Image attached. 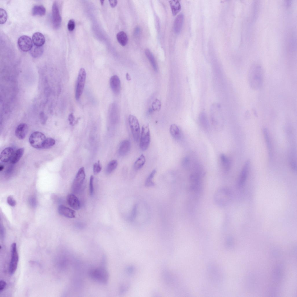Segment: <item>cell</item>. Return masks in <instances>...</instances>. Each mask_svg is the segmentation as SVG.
Wrapping results in <instances>:
<instances>
[{
  "label": "cell",
  "mask_w": 297,
  "mask_h": 297,
  "mask_svg": "<svg viewBox=\"0 0 297 297\" xmlns=\"http://www.w3.org/2000/svg\"><path fill=\"white\" fill-rule=\"evenodd\" d=\"M263 77V70L260 66H254L251 67L248 76L249 82L251 88L255 90L259 89L262 85Z\"/></svg>",
  "instance_id": "6da1fadb"
},
{
  "label": "cell",
  "mask_w": 297,
  "mask_h": 297,
  "mask_svg": "<svg viewBox=\"0 0 297 297\" xmlns=\"http://www.w3.org/2000/svg\"><path fill=\"white\" fill-rule=\"evenodd\" d=\"M89 276L93 280L104 284L107 283L109 278L108 272L104 267L92 270L89 272Z\"/></svg>",
  "instance_id": "7a4b0ae2"
},
{
  "label": "cell",
  "mask_w": 297,
  "mask_h": 297,
  "mask_svg": "<svg viewBox=\"0 0 297 297\" xmlns=\"http://www.w3.org/2000/svg\"><path fill=\"white\" fill-rule=\"evenodd\" d=\"M230 198L229 190L225 187L222 188L215 192L214 199L216 203L221 207H224L229 203Z\"/></svg>",
  "instance_id": "3957f363"
},
{
  "label": "cell",
  "mask_w": 297,
  "mask_h": 297,
  "mask_svg": "<svg viewBox=\"0 0 297 297\" xmlns=\"http://www.w3.org/2000/svg\"><path fill=\"white\" fill-rule=\"evenodd\" d=\"M86 77V73L85 69L83 68L79 70L75 88V97L76 99H79L82 95L84 89Z\"/></svg>",
  "instance_id": "277c9868"
},
{
  "label": "cell",
  "mask_w": 297,
  "mask_h": 297,
  "mask_svg": "<svg viewBox=\"0 0 297 297\" xmlns=\"http://www.w3.org/2000/svg\"><path fill=\"white\" fill-rule=\"evenodd\" d=\"M151 141V135L148 126L145 124L142 127L140 139V146L141 150H146L148 148Z\"/></svg>",
  "instance_id": "5b68a950"
},
{
  "label": "cell",
  "mask_w": 297,
  "mask_h": 297,
  "mask_svg": "<svg viewBox=\"0 0 297 297\" xmlns=\"http://www.w3.org/2000/svg\"><path fill=\"white\" fill-rule=\"evenodd\" d=\"M46 139L45 135L39 131L32 133L29 138L30 144L34 148H42L44 142Z\"/></svg>",
  "instance_id": "8992f818"
},
{
  "label": "cell",
  "mask_w": 297,
  "mask_h": 297,
  "mask_svg": "<svg viewBox=\"0 0 297 297\" xmlns=\"http://www.w3.org/2000/svg\"><path fill=\"white\" fill-rule=\"evenodd\" d=\"M129 124L134 140L137 142L140 137V128L139 121L137 117L133 115L129 116Z\"/></svg>",
  "instance_id": "52a82bcc"
},
{
  "label": "cell",
  "mask_w": 297,
  "mask_h": 297,
  "mask_svg": "<svg viewBox=\"0 0 297 297\" xmlns=\"http://www.w3.org/2000/svg\"><path fill=\"white\" fill-rule=\"evenodd\" d=\"M11 259L9 266V271L12 274L15 272L18 266L19 255L15 243H13L11 246Z\"/></svg>",
  "instance_id": "ba28073f"
},
{
  "label": "cell",
  "mask_w": 297,
  "mask_h": 297,
  "mask_svg": "<svg viewBox=\"0 0 297 297\" xmlns=\"http://www.w3.org/2000/svg\"><path fill=\"white\" fill-rule=\"evenodd\" d=\"M86 175L84 167H81L78 170L73 181L72 189L74 193H77L79 191L85 179Z\"/></svg>",
  "instance_id": "9c48e42d"
},
{
  "label": "cell",
  "mask_w": 297,
  "mask_h": 297,
  "mask_svg": "<svg viewBox=\"0 0 297 297\" xmlns=\"http://www.w3.org/2000/svg\"><path fill=\"white\" fill-rule=\"evenodd\" d=\"M52 22L53 27L57 29L59 28L61 24V18L59 10L57 3L54 2L52 6Z\"/></svg>",
  "instance_id": "30bf717a"
},
{
  "label": "cell",
  "mask_w": 297,
  "mask_h": 297,
  "mask_svg": "<svg viewBox=\"0 0 297 297\" xmlns=\"http://www.w3.org/2000/svg\"><path fill=\"white\" fill-rule=\"evenodd\" d=\"M17 44L19 49L23 52H27L31 49L33 45L31 39L26 35L20 37L18 40Z\"/></svg>",
  "instance_id": "8fae6325"
},
{
  "label": "cell",
  "mask_w": 297,
  "mask_h": 297,
  "mask_svg": "<svg viewBox=\"0 0 297 297\" xmlns=\"http://www.w3.org/2000/svg\"><path fill=\"white\" fill-rule=\"evenodd\" d=\"M110 84L113 93L115 95H119L120 91L121 84L120 79L117 75H114L111 77Z\"/></svg>",
  "instance_id": "7c38bea8"
},
{
  "label": "cell",
  "mask_w": 297,
  "mask_h": 297,
  "mask_svg": "<svg viewBox=\"0 0 297 297\" xmlns=\"http://www.w3.org/2000/svg\"><path fill=\"white\" fill-rule=\"evenodd\" d=\"M250 161L248 160L246 161L241 172L238 185L242 186L245 183L247 177L250 166Z\"/></svg>",
  "instance_id": "4fadbf2b"
},
{
  "label": "cell",
  "mask_w": 297,
  "mask_h": 297,
  "mask_svg": "<svg viewBox=\"0 0 297 297\" xmlns=\"http://www.w3.org/2000/svg\"><path fill=\"white\" fill-rule=\"evenodd\" d=\"M131 147L130 141L128 139L123 140L120 143L118 150V153L121 156L125 155L129 152Z\"/></svg>",
  "instance_id": "5bb4252c"
},
{
  "label": "cell",
  "mask_w": 297,
  "mask_h": 297,
  "mask_svg": "<svg viewBox=\"0 0 297 297\" xmlns=\"http://www.w3.org/2000/svg\"><path fill=\"white\" fill-rule=\"evenodd\" d=\"M67 201L69 206L75 210H78L80 209V202L77 197L73 194H68L67 197Z\"/></svg>",
  "instance_id": "9a60e30c"
},
{
  "label": "cell",
  "mask_w": 297,
  "mask_h": 297,
  "mask_svg": "<svg viewBox=\"0 0 297 297\" xmlns=\"http://www.w3.org/2000/svg\"><path fill=\"white\" fill-rule=\"evenodd\" d=\"M58 210L59 214L66 217L70 218L75 217V211L63 205H59Z\"/></svg>",
  "instance_id": "2e32d148"
},
{
  "label": "cell",
  "mask_w": 297,
  "mask_h": 297,
  "mask_svg": "<svg viewBox=\"0 0 297 297\" xmlns=\"http://www.w3.org/2000/svg\"><path fill=\"white\" fill-rule=\"evenodd\" d=\"M28 131V127L25 123L20 124L17 127L15 131V134L20 139H23L26 137Z\"/></svg>",
  "instance_id": "e0dca14e"
},
{
  "label": "cell",
  "mask_w": 297,
  "mask_h": 297,
  "mask_svg": "<svg viewBox=\"0 0 297 297\" xmlns=\"http://www.w3.org/2000/svg\"><path fill=\"white\" fill-rule=\"evenodd\" d=\"M14 154L13 149L8 147L5 148L1 152L0 159L1 161L6 162L11 160Z\"/></svg>",
  "instance_id": "ac0fdd59"
},
{
  "label": "cell",
  "mask_w": 297,
  "mask_h": 297,
  "mask_svg": "<svg viewBox=\"0 0 297 297\" xmlns=\"http://www.w3.org/2000/svg\"><path fill=\"white\" fill-rule=\"evenodd\" d=\"M184 19V16L183 14L180 13L176 17L174 22L173 29L176 34L179 33L182 28Z\"/></svg>",
  "instance_id": "d6986e66"
},
{
  "label": "cell",
  "mask_w": 297,
  "mask_h": 297,
  "mask_svg": "<svg viewBox=\"0 0 297 297\" xmlns=\"http://www.w3.org/2000/svg\"><path fill=\"white\" fill-rule=\"evenodd\" d=\"M32 41L34 45L38 46H42L45 43V39L42 34L37 32L33 35Z\"/></svg>",
  "instance_id": "ffe728a7"
},
{
  "label": "cell",
  "mask_w": 297,
  "mask_h": 297,
  "mask_svg": "<svg viewBox=\"0 0 297 297\" xmlns=\"http://www.w3.org/2000/svg\"><path fill=\"white\" fill-rule=\"evenodd\" d=\"M263 132L266 144L267 146L269 157L270 159H271L272 156V150L269 131L267 128H264L263 130Z\"/></svg>",
  "instance_id": "44dd1931"
},
{
  "label": "cell",
  "mask_w": 297,
  "mask_h": 297,
  "mask_svg": "<svg viewBox=\"0 0 297 297\" xmlns=\"http://www.w3.org/2000/svg\"><path fill=\"white\" fill-rule=\"evenodd\" d=\"M170 132L172 137L176 140H179L181 137V133L178 126L175 124H172L170 127Z\"/></svg>",
  "instance_id": "7402d4cb"
},
{
  "label": "cell",
  "mask_w": 297,
  "mask_h": 297,
  "mask_svg": "<svg viewBox=\"0 0 297 297\" xmlns=\"http://www.w3.org/2000/svg\"><path fill=\"white\" fill-rule=\"evenodd\" d=\"M46 10L42 5H37L34 6L32 8V13L33 15L43 16L45 15Z\"/></svg>",
  "instance_id": "603a6c76"
},
{
  "label": "cell",
  "mask_w": 297,
  "mask_h": 297,
  "mask_svg": "<svg viewBox=\"0 0 297 297\" xmlns=\"http://www.w3.org/2000/svg\"><path fill=\"white\" fill-rule=\"evenodd\" d=\"M43 52L44 48L42 46H38L35 45H33L30 50V55L34 58H38L41 56Z\"/></svg>",
  "instance_id": "cb8c5ba5"
},
{
  "label": "cell",
  "mask_w": 297,
  "mask_h": 297,
  "mask_svg": "<svg viewBox=\"0 0 297 297\" xmlns=\"http://www.w3.org/2000/svg\"><path fill=\"white\" fill-rule=\"evenodd\" d=\"M169 2L172 14L174 16H175L180 12L181 9V6L180 1L170 0Z\"/></svg>",
  "instance_id": "d4e9b609"
},
{
  "label": "cell",
  "mask_w": 297,
  "mask_h": 297,
  "mask_svg": "<svg viewBox=\"0 0 297 297\" xmlns=\"http://www.w3.org/2000/svg\"><path fill=\"white\" fill-rule=\"evenodd\" d=\"M220 160L223 169L225 171H228L230 169L231 164L229 158L225 154L222 153L220 155Z\"/></svg>",
  "instance_id": "484cf974"
},
{
  "label": "cell",
  "mask_w": 297,
  "mask_h": 297,
  "mask_svg": "<svg viewBox=\"0 0 297 297\" xmlns=\"http://www.w3.org/2000/svg\"><path fill=\"white\" fill-rule=\"evenodd\" d=\"M145 54L154 70L155 71H157V64L152 53L149 49H146L145 50Z\"/></svg>",
  "instance_id": "4316f807"
},
{
  "label": "cell",
  "mask_w": 297,
  "mask_h": 297,
  "mask_svg": "<svg viewBox=\"0 0 297 297\" xmlns=\"http://www.w3.org/2000/svg\"><path fill=\"white\" fill-rule=\"evenodd\" d=\"M116 37L118 42L121 45L124 46L127 44L128 38L125 32L123 31L119 32L117 34Z\"/></svg>",
  "instance_id": "83f0119b"
},
{
  "label": "cell",
  "mask_w": 297,
  "mask_h": 297,
  "mask_svg": "<svg viewBox=\"0 0 297 297\" xmlns=\"http://www.w3.org/2000/svg\"><path fill=\"white\" fill-rule=\"evenodd\" d=\"M24 152V149L21 148L18 149L14 153L11 160V162L15 164L22 157Z\"/></svg>",
  "instance_id": "f1b7e54d"
},
{
  "label": "cell",
  "mask_w": 297,
  "mask_h": 297,
  "mask_svg": "<svg viewBox=\"0 0 297 297\" xmlns=\"http://www.w3.org/2000/svg\"><path fill=\"white\" fill-rule=\"evenodd\" d=\"M146 158L145 156L142 154L138 158L134 164V168L136 170L141 169L144 165L146 162Z\"/></svg>",
  "instance_id": "f546056e"
},
{
  "label": "cell",
  "mask_w": 297,
  "mask_h": 297,
  "mask_svg": "<svg viewBox=\"0 0 297 297\" xmlns=\"http://www.w3.org/2000/svg\"><path fill=\"white\" fill-rule=\"evenodd\" d=\"M199 120L201 126L204 128L207 129L208 127V122L207 116L205 113H200Z\"/></svg>",
  "instance_id": "4dcf8cb0"
},
{
  "label": "cell",
  "mask_w": 297,
  "mask_h": 297,
  "mask_svg": "<svg viewBox=\"0 0 297 297\" xmlns=\"http://www.w3.org/2000/svg\"><path fill=\"white\" fill-rule=\"evenodd\" d=\"M156 170L154 169L150 174L146 180L145 185L147 187H152L155 185V183L153 181V179L156 173Z\"/></svg>",
  "instance_id": "1f68e13d"
},
{
  "label": "cell",
  "mask_w": 297,
  "mask_h": 297,
  "mask_svg": "<svg viewBox=\"0 0 297 297\" xmlns=\"http://www.w3.org/2000/svg\"><path fill=\"white\" fill-rule=\"evenodd\" d=\"M118 162L116 160H111L108 164L106 168V172L109 174L113 172L117 168Z\"/></svg>",
  "instance_id": "d6a6232c"
},
{
  "label": "cell",
  "mask_w": 297,
  "mask_h": 297,
  "mask_svg": "<svg viewBox=\"0 0 297 297\" xmlns=\"http://www.w3.org/2000/svg\"><path fill=\"white\" fill-rule=\"evenodd\" d=\"M55 140L52 138H48L46 139L43 144L42 148H48L55 145Z\"/></svg>",
  "instance_id": "836d02e7"
},
{
  "label": "cell",
  "mask_w": 297,
  "mask_h": 297,
  "mask_svg": "<svg viewBox=\"0 0 297 297\" xmlns=\"http://www.w3.org/2000/svg\"><path fill=\"white\" fill-rule=\"evenodd\" d=\"M0 24L5 23L7 19V14L6 10L3 8L0 9Z\"/></svg>",
  "instance_id": "e575fe53"
},
{
  "label": "cell",
  "mask_w": 297,
  "mask_h": 297,
  "mask_svg": "<svg viewBox=\"0 0 297 297\" xmlns=\"http://www.w3.org/2000/svg\"><path fill=\"white\" fill-rule=\"evenodd\" d=\"M161 103L160 101L157 99H155L152 103V107L154 111L159 110L161 108Z\"/></svg>",
  "instance_id": "d590c367"
},
{
  "label": "cell",
  "mask_w": 297,
  "mask_h": 297,
  "mask_svg": "<svg viewBox=\"0 0 297 297\" xmlns=\"http://www.w3.org/2000/svg\"><path fill=\"white\" fill-rule=\"evenodd\" d=\"M102 167L100 162L98 161L97 163H95L93 166V171L95 174H97L101 171Z\"/></svg>",
  "instance_id": "8d00e7d4"
},
{
  "label": "cell",
  "mask_w": 297,
  "mask_h": 297,
  "mask_svg": "<svg viewBox=\"0 0 297 297\" xmlns=\"http://www.w3.org/2000/svg\"><path fill=\"white\" fill-rule=\"evenodd\" d=\"M137 205L135 204L133 206L131 215L129 218V220L131 221H133L136 216L137 213Z\"/></svg>",
  "instance_id": "74e56055"
},
{
  "label": "cell",
  "mask_w": 297,
  "mask_h": 297,
  "mask_svg": "<svg viewBox=\"0 0 297 297\" xmlns=\"http://www.w3.org/2000/svg\"><path fill=\"white\" fill-rule=\"evenodd\" d=\"M93 176L91 175L90 177L89 186V193L90 195H92L93 194L94 192V188L93 185Z\"/></svg>",
  "instance_id": "f35d334b"
},
{
  "label": "cell",
  "mask_w": 297,
  "mask_h": 297,
  "mask_svg": "<svg viewBox=\"0 0 297 297\" xmlns=\"http://www.w3.org/2000/svg\"><path fill=\"white\" fill-rule=\"evenodd\" d=\"M75 27V21L73 19L70 20L68 23L67 27L68 30L70 31L73 30Z\"/></svg>",
  "instance_id": "ab89813d"
},
{
  "label": "cell",
  "mask_w": 297,
  "mask_h": 297,
  "mask_svg": "<svg viewBox=\"0 0 297 297\" xmlns=\"http://www.w3.org/2000/svg\"><path fill=\"white\" fill-rule=\"evenodd\" d=\"M7 202L10 206L14 207L16 204V202L12 196H9L7 198Z\"/></svg>",
  "instance_id": "60d3db41"
},
{
  "label": "cell",
  "mask_w": 297,
  "mask_h": 297,
  "mask_svg": "<svg viewBox=\"0 0 297 297\" xmlns=\"http://www.w3.org/2000/svg\"><path fill=\"white\" fill-rule=\"evenodd\" d=\"M29 202L30 206L32 207H35L37 205V200L35 198L32 196L29 200Z\"/></svg>",
  "instance_id": "b9f144b4"
},
{
  "label": "cell",
  "mask_w": 297,
  "mask_h": 297,
  "mask_svg": "<svg viewBox=\"0 0 297 297\" xmlns=\"http://www.w3.org/2000/svg\"><path fill=\"white\" fill-rule=\"evenodd\" d=\"M40 118L41 124H45L46 120V117L44 112H41L40 113Z\"/></svg>",
  "instance_id": "7bdbcfd3"
},
{
  "label": "cell",
  "mask_w": 297,
  "mask_h": 297,
  "mask_svg": "<svg viewBox=\"0 0 297 297\" xmlns=\"http://www.w3.org/2000/svg\"><path fill=\"white\" fill-rule=\"evenodd\" d=\"M6 285V282L3 280L0 281V292H1L5 289Z\"/></svg>",
  "instance_id": "ee69618b"
},
{
  "label": "cell",
  "mask_w": 297,
  "mask_h": 297,
  "mask_svg": "<svg viewBox=\"0 0 297 297\" xmlns=\"http://www.w3.org/2000/svg\"><path fill=\"white\" fill-rule=\"evenodd\" d=\"M189 159L188 157H184L182 162L183 165L184 166H187L189 164Z\"/></svg>",
  "instance_id": "f6af8a7d"
},
{
  "label": "cell",
  "mask_w": 297,
  "mask_h": 297,
  "mask_svg": "<svg viewBox=\"0 0 297 297\" xmlns=\"http://www.w3.org/2000/svg\"><path fill=\"white\" fill-rule=\"evenodd\" d=\"M75 120V117L72 113L70 114L68 116V120L70 125L73 124Z\"/></svg>",
  "instance_id": "bcb514c9"
},
{
  "label": "cell",
  "mask_w": 297,
  "mask_h": 297,
  "mask_svg": "<svg viewBox=\"0 0 297 297\" xmlns=\"http://www.w3.org/2000/svg\"><path fill=\"white\" fill-rule=\"evenodd\" d=\"M109 1L111 6L113 8L115 7L117 3V0H109Z\"/></svg>",
  "instance_id": "7dc6e473"
},
{
  "label": "cell",
  "mask_w": 297,
  "mask_h": 297,
  "mask_svg": "<svg viewBox=\"0 0 297 297\" xmlns=\"http://www.w3.org/2000/svg\"><path fill=\"white\" fill-rule=\"evenodd\" d=\"M4 231L3 227L1 226V236L3 238L4 236Z\"/></svg>",
  "instance_id": "c3c4849f"
},
{
  "label": "cell",
  "mask_w": 297,
  "mask_h": 297,
  "mask_svg": "<svg viewBox=\"0 0 297 297\" xmlns=\"http://www.w3.org/2000/svg\"><path fill=\"white\" fill-rule=\"evenodd\" d=\"M140 28H139L137 27L134 30V33L135 35H138L140 32Z\"/></svg>",
  "instance_id": "681fc988"
},
{
  "label": "cell",
  "mask_w": 297,
  "mask_h": 297,
  "mask_svg": "<svg viewBox=\"0 0 297 297\" xmlns=\"http://www.w3.org/2000/svg\"><path fill=\"white\" fill-rule=\"evenodd\" d=\"M126 77L127 79L128 80H131V77H130L129 75V74L128 73H127V74H126Z\"/></svg>",
  "instance_id": "f907efd6"
},
{
  "label": "cell",
  "mask_w": 297,
  "mask_h": 297,
  "mask_svg": "<svg viewBox=\"0 0 297 297\" xmlns=\"http://www.w3.org/2000/svg\"><path fill=\"white\" fill-rule=\"evenodd\" d=\"M4 169V166L3 165H1L0 166V171H2Z\"/></svg>",
  "instance_id": "816d5d0a"
},
{
  "label": "cell",
  "mask_w": 297,
  "mask_h": 297,
  "mask_svg": "<svg viewBox=\"0 0 297 297\" xmlns=\"http://www.w3.org/2000/svg\"><path fill=\"white\" fill-rule=\"evenodd\" d=\"M100 1L101 3V4H102V5H103V4H104V0H101V1Z\"/></svg>",
  "instance_id": "f5cc1de1"
}]
</instances>
